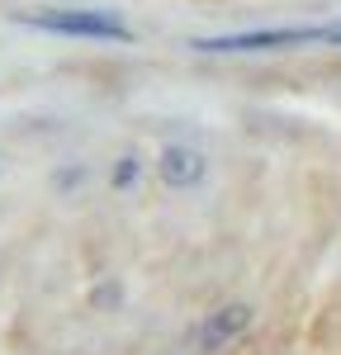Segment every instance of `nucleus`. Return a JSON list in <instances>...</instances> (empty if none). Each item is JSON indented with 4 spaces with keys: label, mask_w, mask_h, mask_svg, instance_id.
I'll use <instances>...</instances> for the list:
<instances>
[{
    "label": "nucleus",
    "mask_w": 341,
    "mask_h": 355,
    "mask_svg": "<svg viewBox=\"0 0 341 355\" xmlns=\"http://www.w3.org/2000/svg\"><path fill=\"white\" fill-rule=\"evenodd\" d=\"M247 327H252V308H247V303H223V308H213V313L199 318V327L190 331V351L195 355H218V351H227L237 336H247Z\"/></svg>",
    "instance_id": "nucleus-2"
},
{
    "label": "nucleus",
    "mask_w": 341,
    "mask_h": 355,
    "mask_svg": "<svg viewBox=\"0 0 341 355\" xmlns=\"http://www.w3.org/2000/svg\"><path fill=\"white\" fill-rule=\"evenodd\" d=\"M157 175L166 180L170 190H190V185L204 180V157L195 147H166L161 162H157Z\"/></svg>",
    "instance_id": "nucleus-3"
},
{
    "label": "nucleus",
    "mask_w": 341,
    "mask_h": 355,
    "mask_svg": "<svg viewBox=\"0 0 341 355\" xmlns=\"http://www.w3.org/2000/svg\"><path fill=\"white\" fill-rule=\"evenodd\" d=\"M28 28L43 33H67V38H100V43H133V28L123 19H114L105 10H38L24 15Z\"/></svg>",
    "instance_id": "nucleus-1"
},
{
    "label": "nucleus",
    "mask_w": 341,
    "mask_h": 355,
    "mask_svg": "<svg viewBox=\"0 0 341 355\" xmlns=\"http://www.w3.org/2000/svg\"><path fill=\"white\" fill-rule=\"evenodd\" d=\"M133 175H138V162H133V157H123V162L114 166V185H119V190L133 185Z\"/></svg>",
    "instance_id": "nucleus-4"
}]
</instances>
